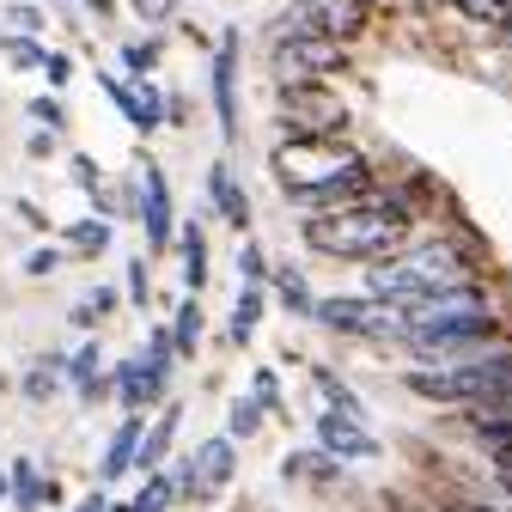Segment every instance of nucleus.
<instances>
[{
  "mask_svg": "<svg viewBox=\"0 0 512 512\" xmlns=\"http://www.w3.org/2000/svg\"><path fill=\"white\" fill-rule=\"evenodd\" d=\"M141 226H147V250H165L177 238V220H171V183L159 165H147L141 177Z\"/></svg>",
  "mask_w": 512,
  "mask_h": 512,
  "instance_id": "nucleus-13",
  "label": "nucleus"
},
{
  "mask_svg": "<svg viewBox=\"0 0 512 512\" xmlns=\"http://www.w3.org/2000/svg\"><path fill=\"white\" fill-rule=\"evenodd\" d=\"M281 476H287V482H299V488H330V482H342V476H348V464H342V458H330L324 445H311V452H287Z\"/></svg>",
  "mask_w": 512,
  "mask_h": 512,
  "instance_id": "nucleus-15",
  "label": "nucleus"
},
{
  "mask_svg": "<svg viewBox=\"0 0 512 512\" xmlns=\"http://www.w3.org/2000/svg\"><path fill=\"white\" fill-rule=\"evenodd\" d=\"M269 171L281 183V196L311 214H336V208H354L360 196H372V165L342 135H287L269 153Z\"/></svg>",
  "mask_w": 512,
  "mask_h": 512,
  "instance_id": "nucleus-1",
  "label": "nucleus"
},
{
  "mask_svg": "<svg viewBox=\"0 0 512 512\" xmlns=\"http://www.w3.org/2000/svg\"><path fill=\"white\" fill-rule=\"evenodd\" d=\"M500 37L512 43V0H506V19H500Z\"/></svg>",
  "mask_w": 512,
  "mask_h": 512,
  "instance_id": "nucleus-38",
  "label": "nucleus"
},
{
  "mask_svg": "<svg viewBox=\"0 0 512 512\" xmlns=\"http://www.w3.org/2000/svg\"><path fill=\"white\" fill-rule=\"evenodd\" d=\"M263 403H256V397H232V409H226V439L238 445V439H256V433H263Z\"/></svg>",
  "mask_w": 512,
  "mask_h": 512,
  "instance_id": "nucleus-23",
  "label": "nucleus"
},
{
  "mask_svg": "<svg viewBox=\"0 0 512 512\" xmlns=\"http://www.w3.org/2000/svg\"><path fill=\"white\" fill-rule=\"evenodd\" d=\"M68 391H74L80 403H104V397H116V384H110V366H104L98 342H80V348L68 354Z\"/></svg>",
  "mask_w": 512,
  "mask_h": 512,
  "instance_id": "nucleus-14",
  "label": "nucleus"
},
{
  "mask_svg": "<svg viewBox=\"0 0 512 512\" xmlns=\"http://www.w3.org/2000/svg\"><path fill=\"white\" fill-rule=\"evenodd\" d=\"M409 220L415 208L397 196V189H372L354 208L336 214H311L305 220V244L317 256H336V263H391L397 250H409Z\"/></svg>",
  "mask_w": 512,
  "mask_h": 512,
  "instance_id": "nucleus-2",
  "label": "nucleus"
},
{
  "mask_svg": "<svg viewBox=\"0 0 512 512\" xmlns=\"http://www.w3.org/2000/svg\"><path fill=\"white\" fill-rule=\"evenodd\" d=\"M208 196H214V208H220V220H226V226L250 232V196L238 189V177H232V165H226V159L208 171Z\"/></svg>",
  "mask_w": 512,
  "mask_h": 512,
  "instance_id": "nucleus-17",
  "label": "nucleus"
},
{
  "mask_svg": "<svg viewBox=\"0 0 512 512\" xmlns=\"http://www.w3.org/2000/svg\"><path fill=\"white\" fill-rule=\"evenodd\" d=\"M202 299H183L177 305V317H171V342H177V360H196V348H202Z\"/></svg>",
  "mask_w": 512,
  "mask_h": 512,
  "instance_id": "nucleus-18",
  "label": "nucleus"
},
{
  "mask_svg": "<svg viewBox=\"0 0 512 512\" xmlns=\"http://www.w3.org/2000/svg\"><path fill=\"white\" fill-rule=\"evenodd\" d=\"M238 275H244V287H269V281H275L263 244H244V250H238Z\"/></svg>",
  "mask_w": 512,
  "mask_h": 512,
  "instance_id": "nucleus-26",
  "label": "nucleus"
},
{
  "mask_svg": "<svg viewBox=\"0 0 512 512\" xmlns=\"http://www.w3.org/2000/svg\"><path fill=\"white\" fill-rule=\"evenodd\" d=\"M171 506H183L171 470H153V476L141 482V494H128V512H171Z\"/></svg>",
  "mask_w": 512,
  "mask_h": 512,
  "instance_id": "nucleus-19",
  "label": "nucleus"
},
{
  "mask_svg": "<svg viewBox=\"0 0 512 512\" xmlns=\"http://www.w3.org/2000/svg\"><path fill=\"white\" fill-rule=\"evenodd\" d=\"M281 122L287 135H342L348 110L324 86H281Z\"/></svg>",
  "mask_w": 512,
  "mask_h": 512,
  "instance_id": "nucleus-7",
  "label": "nucleus"
},
{
  "mask_svg": "<svg viewBox=\"0 0 512 512\" xmlns=\"http://www.w3.org/2000/svg\"><path fill=\"white\" fill-rule=\"evenodd\" d=\"M43 74H49V86H68V74H74V61L49 49V68H43Z\"/></svg>",
  "mask_w": 512,
  "mask_h": 512,
  "instance_id": "nucleus-35",
  "label": "nucleus"
},
{
  "mask_svg": "<svg viewBox=\"0 0 512 512\" xmlns=\"http://www.w3.org/2000/svg\"><path fill=\"white\" fill-rule=\"evenodd\" d=\"M470 281H476V256L458 238H421V244L397 250L391 263L366 269V293L391 299V305H415V299H433L445 287H470Z\"/></svg>",
  "mask_w": 512,
  "mask_h": 512,
  "instance_id": "nucleus-3",
  "label": "nucleus"
},
{
  "mask_svg": "<svg viewBox=\"0 0 512 512\" xmlns=\"http://www.w3.org/2000/svg\"><path fill=\"white\" fill-rule=\"evenodd\" d=\"M171 476H177V500L183 506H208V500H220L238 482V445L226 433H208V439L189 445L183 458H171Z\"/></svg>",
  "mask_w": 512,
  "mask_h": 512,
  "instance_id": "nucleus-5",
  "label": "nucleus"
},
{
  "mask_svg": "<svg viewBox=\"0 0 512 512\" xmlns=\"http://www.w3.org/2000/svg\"><path fill=\"white\" fill-rule=\"evenodd\" d=\"M55 263H61V250H37V256H31V263H25V269H31V275H49Z\"/></svg>",
  "mask_w": 512,
  "mask_h": 512,
  "instance_id": "nucleus-36",
  "label": "nucleus"
},
{
  "mask_svg": "<svg viewBox=\"0 0 512 512\" xmlns=\"http://www.w3.org/2000/svg\"><path fill=\"white\" fill-rule=\"evenodd\" d=\"M250 397L263 403L269 415H281V378H275L269 366H256V372H250Z\"/></svg>",
  "mask_w": 512,
  "mask_h": 512,
  "instance_id": "nucleus-27",
  "label": "nucleus"
},
{
  "mask_svg": "<svg viewBox=\"0 0 512 512\" xmlns=\"http://www.w3.org/2000/svg\"><path fill=\"white\" fill-rule=\"evenodd\" d=\"M342 61H348V43H336V37H324V31H311L299 13L281 19L275 37H269V68H275L281 86H324V80L342 68Z\"/></svg>",
  "mask_w": 512,
  "mask_h": 512,
  "instance_id": "nucleus-4",
  "label": "nucleus"
},
{
  "mask_svg": "<svg viewBox=\"0 0 512 512\" xmlns=\"http://www.w3.org/2000/svg\"><path fill=\"white\" fill-rule=\"evenodd\" d=\"M68 250L74 256H104L110 250V220H74L68 226Z\"/></svg>",
  "mask_w": 512,
  "mask_h": 512,
  "instance_id": "nucleus-24",
  "label": "nucleus"
},
{
  "mask_svg": "<svg viewBox=\"0 0 512 512\" xmlns=\"http://www.w3.org/2000/svg\"><path fill=\"white\" fill-rule=\"evenodd\" d=\"M128 299H135V305H147V263H141V256L128 263Z\"/></svg>",
  "mask_w": 512,
  "mask_h": 512,
  "instance_id": "nucleus-33",
  "label": "nucleus"
},
{
  "mask_svg": "<svg viewBox=\"0 0 512 512\" xmlns=\"http://www.w3.org/2000/svg\"><path fill=\"white\" fill-rule=\"evenodd\" d=\"M110 506H116V500H110L104 488H92V494H80V500H74L68 512H110Z\"/></svg>",
  "mask_w": 512,
  "mask_h": 512,
  "instance_id": "nucleus-34",
  "label": "nucleus"
},
{
  "mask_svg": "<svg viewBox=\"0 0 512 512\" xmlns=\"http://www.w3.org/2000/svg\"><path fill=\"white\" fill-rule=\"evenodd\" d=\"M153 61H159V43H128V49H122V68L135 74V80L153 74Z\"/></svg>",
  "mask_w": 512,
  "mask_h": 512,
  "instance_id": "nucleus-30",
  "label": "nucleus"
},
{
  "mask_svg": "<svg viewBox=\"0 0 512 512\" xmlns=\"http://www.w3.org/2000/svg\"><path fill=\"white\" fill-rule=\"evenodd\" d=\"M55 500H61V482L43 476L31 458H13V512H43Z\"/></svg>",
  "mask_w": 512,
  "mask_h": 512,
  "instance_id": "nucleus-16",
  "label": "nucleus"
},
{
  "mask_svg": "<svg viewBox=\"0 0 512 512\" xmlns=\"http://www.w3.org/2000/svg\"><path fill=\"white\" fill-rule=\"evenodd\" d=\"M31 116H37V122H49V128H68V110H61L55 98H37V104H31Z\"/></svg>",
  "mask_w": 512,
  "mask_h": 512,
  "instance_id": "nucleus-32",
  "label": "nucleus"
},
{
  "mask_svg": "<svg viewBox=\"0 0 512 512\" xmlns=\"http://www.w3.org/2000/svg\"><path fill=\"white\" fill-rule=\"evenodd\" d=\"M214 116H220V135L238 141V37L232 31L214 49Z\"/></svg>",
  "mask_w": 512,
  "mask_h": 512,
  "instance_id": "nucleus-11",
  "label": "nucleus"
},
{
  "mask_svg": "<svg viewBox=\"0 0 512 512\" xmlns=\"http://www.w3.org/2000/svg\"><path fill=\"white\" fill-rule=\"evenodd\" d=\"M0 500L13 506V464H0Z\"/></svg>",
  "mask_w": 512,
  "mask_h": 512,
  "instance_id": "nucleus-37",
  "label": "nucleus"
},
{
  "mask_svg": "<svg viewBox=\"0 0 512 512\" xmlns=\"http://www.w3.org/2000/svg\"><path fill=\"white\" fill-rule=\"evenodd\" d=\"M317 445H324L330 458H342V464L378 458V439L366 433V421H360V415H342V409H324V415H317Z\"/></svg>",
  "mask_w": 512,
  "mask_h": 512,
  "instance_id": "nucleus-8",
  "label": "nucleus"
},
{
  "mask_svg": "<svg viewBox=\"0 0 512 512\" xmlns=\"http://www.w3.org/2000/svg\"><path fill=\"white\" fill-rule=\"evenodd\" d=\"M275 293H281V305H287V311L317 317V299H311V287H305V275H299V269H275Z\"/></svg>",
  "mask_w": 512,
  "mask_h": 512,
  "instance_id": "nucleus-25",
  "label": "nucleus"
},
{
  "mask_svg": "<svg viewBox=\"0 0 512 512\" xmlns=\"http://www.w3.org/2000/svg\"><path fill=\"white\" fill-rule=\"evenodd\" d=\"M177 427H183V403H165V409H153V421H147V433H141V458H135V476L171 470V452H177Z\"/></svg>",
  "mask_w": 512,
  "mask_h": 512,
  "instance_id": "nucleus-12",
  "label": "nucleus"
},
{
  "mask_svg": "<svg viewBox=\"0 0 512 512\" xmlns=\"http://www.w3.org/2000/svg\"><path fill=\"white\" fill-rule=\"evenodd\" d=\"M128 13H135L141 25H165L177 13V0H128Z\"/></svg>",
  "mask_w": 512,
  "mask_h": 512,
  "instance_id": "nucleus-31",
  "label": "nucleus"
},
{
  "mask_svg": "<svg viewBox=\"0 0 512 512\" xmlns=\"http://www.w3.org/2000/svg\"><path fill=\"white\" fill-rule=\"evenodd\" d=\"M19 391L31 397V403H49V397H61L68 391V360H37L31 372H25V384Z\"/></svg>",
  "mask_w": 512,
  "mask_h": 512,
  "instance_id": "nucleus-20",
  "label": "nucleus"
},
{
  "mask_svg": "<svg viewBox=\"0 0 512 512\" xmlns=\"http://www.w3.org/2000/svg\"><path fill=\"white\" fill-rule=\"evenodd\" d=\"M141 433H147V415H122L104 439V452H98V488L122 482V476H135V458H141Z\"/></svg>",
  "mask_w": 512,
  "mask_h": 512,
  "instance_id": "nucleus-9",
  "label": "nucleus"
},
{
  "mask_svg": "<svg viewBox=\"0 0 512 512\" xmlns=\"http://www.w3.org/2000/svg\"><path fill=\"white\" fill-rule=\"evenodd\" d=\"M86 13H98V19H104V13H110V0H86Z\"/></svg>",
  "mask_w": 512,
  "mask_h": 512,
  "instance_id": "nucleus-39",
  "label": "nucleus"
},
{
  "mask_svg": "<svg viewBox=\"0 0 512 512\" xmlns=\"http://www.w3.org/2000/svg\"><path fill=\"white\" fill-rule=\"evenodd\" d=\"M317 324L330 336H360V342H409V311L391 299H317Z\"/></svg>",
  "mask_w": 512,
  "mask_h": 512,
  "instance_id": "nucleus-6",
  "label": "nucleus"
},
{
  "mask_svg": "<svg viewBox=\"0 0 512 512\" xmlns=\"http://www.w3.org/2000/svg\"><path fill=\"white\" fill-rule=\"evenodd\" d=\"M452 7H458L464 19H476V25H494V31H500V19H506V0H452Z\"/></svg>",
  "mask_w": 512,
  "mask_h": 512,
  "instance_id": "nucleus-29",
  "label": "nucleus"
},
{
  "mask_svg": "<svg viewBox=\"0 0 512 512\" xmlns=\"http://www.w3.org/2000/svg\"><path fill=\"white\" fill-rule=\"evenodd\" d=\"M183 281H189V293L208 287V232H202V226L183 232Z\"/></svg>",
  "mask_w": 512,
  "mask_h": 512,
  "instance_id": "nucleus-22",
  "label": "nucleus"
},
{
  "mask_svg": "<svg viewBox=\"0 0 512 512\" xmlns=\"http://www.w3.org/2000/svg\"><path fill=\"white\" fill-rule=\"evenodd\" d=\"M366 0H299V19L311 25V31H324V37H336V43H354L360 31H366Z\"/></svg>",
  "mask_w": 512,
  "mask_h": 512,
  "instance_id": "nucleus-10",
  "label": "nucleus"
},
{
  "mask_svg": "<svg viewBox=\"0 0 512 512\" xmlns=\"http://www.w3.org/2000/svg\"><path fill=\"white\" fill-rule=\"evenodd\" d=\"M366 7H397V0H366Z\"/></svg>",
  "mask_w": 512,
  "mask_h": 512,
  "instance_id": "nucleus-41",
  "label": "nucleus"
},
{
  "mask_svg": "<svg viewBox=\"0 0 512 512\" xmlns=\"http://www.w3.org/2000/svg\"><path fill=\"white\" fill-rule=\"evenodd\" d=\"M263 305H269V293H263V287H244V293H238V305H232V330H226L238 348L256 336V324H263Z\"/></svg>",
  "mask_w": 512,
  "mask_h": 512,
  "instance_id": "nucleus-21",
  "label": "nucleus"
},
{
  "mask_svg": "<svg viewBox=\"0 0 512 512\" xmlns=\"http://www.w3.org/2000/svg\"><path fill=\"white\" fill-rule=\"evenodd\" d=\"M482 506H488V512H512V500H482Z\"/></svg>",
  "mask_w": 512,
  "mask_h": 512,
  "instance_id": "nucleus-40",
  "label": "nucleus"
},
{
  "mask_svg": "<svg viewBox=\"0 0 512 512\" xmlns=\"http://www.w3.org/2000/svg\"><path fill=\"white\" fill-rule=\"evenodd\" d=\"M0 49L13 55V68H49V49H37L31 37H0Z\"/></svg>",
  "mask_w": 512,
  "mask_h": 512,
  "instance_id": "nucleus-28",
  "label": "nucleus"
}]
</instances>
